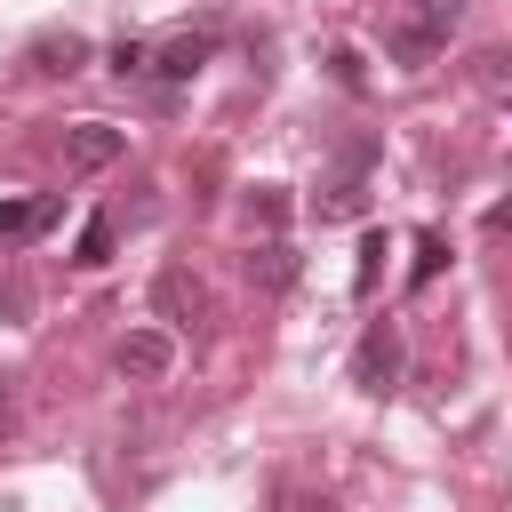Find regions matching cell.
I'll return each mask as SVG.
<instances>
[{
  "label": "cell",
  "instance_id": "cell-6",
  "mask_svg": "<svg viewBox=\"0 0 512 512\" xmlns=\"http://www.w3.org/2000/svg\"><path fill=\"white\" fill-rule=\"evenodd\" d=\"M240 272H248V288H264V296H280V288H296V272H304V256L288 248V232H264L248 256H240Z\"/></svg>",
  "mask_w": 512,
  "mask_h": 512
},
{
  "label": "cell",
  "instance_id": "cell-17",
  "mask_svg": "<svg viewBox=\"0 0 512 512\" xmlns=\"http://www.w3.org/2000/svg\"><path fill=\"white\" fill-rule=\"evenodd\" d=\"M32 312V288L24 280H0V320H24Z\"/></svg>",
  "mask_w": 512,
  "mask_h": 512
},
{
  "label": "cell",
  "instance_id": "cell-19",
  "mask_svg": "<svg viewBox=\"0 0 512 512\" xmlns=\"http://www.w3.org/2000/svg\"><path fill=\"white\" fill-rule=\"evenodd\" d=\"M328 72H336L344 88H368V72H360V56H352V48H336V56H328Z\"/></svg>",
  "mask_w": 512,
  "mask_h": 512
},
{
  "label": "cell",
  "instance_id": "cell-21",
  "mask_svg": "<svg viewBox=\"0 0 512 512\" xmlns=\"http://www.w3.org/2000/svg\"><path fill=\"white\" fill-rule=\"evenodd\" d=\"M0 424H8V392H0Z\"/></svg>",
  "mask_w": 512,
  "mask_h": 512
},
{
  "label": "cell",
  "instance_id": "cell-8",
  "mask_svg": "<svg viewBox=\"0 0 512 512\" xmlns=\"http://www.w3.org/2000/svg\"><path fill=\"white\" fill-rule=\"evenodd\" d=\"M24 64H32L40 80H72V72H88V40H80V32H32Z\"/></svg>",
  "mask_w": 512,
  "mask_h": 512
},
{
  "label": "cell",
  "instance_id": "cell-5",
  "mask_svg": "<svg viewBox=\"0 0 512 512\" xmlns=\"http://www.w3.org/2000/svg\"><path fill=\"white\" fill-rule=\"evenodd\" d=\"M152 312H160L168 328H200V320H208V288H200V272L168 264V272L152 280Z\"/></svg>",
  "mask_w": 512,
  "mask_h": 512
},
{
  "label": "cell",
  "instance_id": "cell-11",
  "mask_svg": "<svg viewBox=\"0 0 512 512\" xmlns=\"http://www.w3.org/2000/svg\"><path fill=\"white\" fill-rule=\"evenodd\" d=\"M48 216H56V192H32V200H0V240H32Z\"/></svg>",
  "mask_w": 512,
  "mask_h": 512
},
{
  "label": "cell",
  "instance_id": "cell-12",
  "mask_svg": "<svg viewBox=\"0 0 512 512\" xmlns=\"http://www.w3.org/2000/svg\"><path fill=\"white\" fill-rule=\"evenodd\" d=\"M288 208H296L288 184H256V192H248V224H256V232H288Z\"/></svg>",
  "mask_w": 512,
  "mask_h": 512
},
{
  "label": "cell",
  "instance_id": "cell-16",
  "mask_svg": "<svg viewBox=\"0 0 512 512\" xmlns=\"http://www.w3.org/2000/svg\"><path fill=\"white\" fill-rule=\"evenodd\" d=\"M472 80H480L488 96H504V48H480V56H472Z\"/></svg>",
  "mask_w": 512,
  "mask_h": 512
},
{
  "label": "cell",
  "instance_id": "cell-20",
  "mask_svg": "<svg viewBox=\"0 0 512 512\" xmlns=\"http://www.w3.org/2000/svg\"><path fill=\"white\" fill-rule=\"evenodd\" d=\"M0 512H24V504H16V496H0Z\"/></svg>",
  "mask_w": 512,
  "mask_h": 512
},
{
  "label": "cell",
  "instance_id": "cell-14",
  "mask_svg": "<svg viewBox=\"0 0 512 512\" xmlns=\"http://www.w3.org/2000/svg\"><path fill=\"white\" fill-rule=\"evenodd\" d=\"M384 256H392V248H384V232H368V240H360V264H352V296H376Z\"/></svg>",
  "mask_w": 512,
  "mask_h": 512
},
{
  "label": "cell",
  "instance_id": "cell-13",
  "mask_svg": "<svg viewBox=\"0 0 512 512\" xmlns=\"http://www.w3.org/2000/svg\"><path fill=\"white\" fill-rule=\"evenodd\" d=\"M440 264H448V240H440V232H416V256H408V288H432V280H440Z\"/></svg>",
  "mask_w": 512,
  "mask_h": 512
},
{
  "label": "cell",
  "instance_id": "cell-10",
  "mask_svg": "<svg viewBox=\"0 0 512 512\" xmlns=\"http://www.w3.org/2000/svg\"><path fill=\"white\" fill-rule=\"evenodd\" d=\"M112 248H120V216H88L80 240H72V264H80V272H104Z\"/></svg>",
  "mask_w": 512,
  "mask_h": 512
},
{
  "label": "cell",
  "instance_id": "cell-15",
  "mask_svg": "<svg viewBox=\"0 0 512 512\" xmlns=\"http://www.w3.org/2000/svg\"><path fill=\"white\" fill-rule=\"evenodd\" d=\"M104 64H112L120 80H144V40H136V32H128V40H112V56H104Z\"/></svg>",
  "mask_w": 512,
  "mask_h": 512
},
{
  "label": "cell",
  "instance_id": "cell-4",
  "mask_svg": "<svg viewBox=\"0 0 512 512\" xmlns=\"http://www.w3.org/2000/svg\"><path fill=\"white\" fill-rule=\"evenodd\" d=\"M120 152H128V128H112V120H80V128H64V168H72V176L112 168Z\"/></svg>",
  "mask_w": 512,
  "mask_h": 512
},
{
  "label": "cell",
  "instance_id": "cell-2",
  "mask_svg": "<svg viewBox=\"0 0 512 512\" xmlns=\"http://www.w3.org/2000/svg\"><path fill=\"white\" fill-rule=\"evenodd\" d=\"M208 56H216V24H176V32L144 40V80H160V88H184V80H192Z\"/></svg>",
  "mask_w": 512,
  "mask_h": 512
},
{
  "label": "cell",
  "instance_id": "cell-3",
  "mask_svg": "<svg viewBox=\"0 0 512 512\" xmlns=\"http://www.w3.org/2000/svg\"><path fill=\"white\" fill-rule=\"evenodd\" d=\"M400 368H408V352H400V320H368L360 344H352V384H360L368 400H384V392H400Z\"/></svg>",
  "mask_w": 512,
  "mask_h": 512
},
{
  "label": "cell",
  "instance_id": "cell-1",
  "mask_svg": "<svg viewBox=\"0 0 512 512\" xmlns=\"http://www.w3.org/2000/svg\"><path fill=\"white\" fill-rule=\"evenodd\" d=\"M464 16H472V0H400L392 8V32H384V48H392V64H432L456 32H464Z\"/></svg>",
  "mask_w": 512,
  "mask_h": 512
},
{
  "label": "cell",
  "instance_id": "cell-7",
  "mask_svg": "<svg viewBox=\"0 0 512 512\" xmlns=\"http://www.w3.org/2000/svg\"><path fill=\"white\" fill-rule=\"evenodd\" d=\"M112 368H120V376H136V384L168 376V368H176V344H168V328H128V336H120V352H112Z\"/></svg>",
  "mask_w": 512,
  "mask_h": 512
},
{
  "label": "cell",
  "instance_id": "cell-9",
  "mask_svg": "<svg viewBox=\"0 0 512 512\" xmlns=\"http://www.w3.org/2000/svg\"><path fill=\"white\" fill-rule=\"evenodd\" d=\"M312 216H320V224H352V216H368V184H344V176H328V184L312 192Z\"/></svg>",
  "mask_w": 512,
  "mask_h": 512
},
{
  "label": "cell",
  "instance_id": "cell-18",
  "mask_svg": "<svg viewBox=\"0 0 512 512\" xmlns=\"http://www.w3.org/2000/svg\"><path fill=\"white\" fill-rule=\"evenodd\" d=\"M272 504H280V512H336V504H328V496H312V488H280Z\"/></svg>",
  "mask_w": 512,
  "mask_h": 512
}]
</instances>
